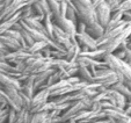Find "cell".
<instances>
[{"mask_svg": "<svg viewBox=\"0 0 131 123\" xmlns=\"http://www.w3.org/2000/svg\"><path fill=\"white\" fill-rule=\"evenodd\" d=\"M103 60L107 63L109 69H111L117 74L118 81L121 83L131 81V67L124 60L116 58L113 54H108Z\"/></svg>", "mask_w": 131, "mask_h": 123, "instance_id": "1", "label": "cell"}, {"mask_svg": "<svg viewBox=\"0 0 131 123\" xmlns=\"http://www.w3.org/2000/svg\"><path fill=\"white\" fill-rule=\"evenodd\" d=\"M77 11V16L79 21H82L86 26L96 23L95 8L93 7L91 0H74L73 1Z\"/></svg>", "mask_w": 131, "mask_h": 123, "instance_id": "2", "label": "cell"}, {"mask_svg": "<svg viewBox=\"0 0 131 123\" xmlns=\"http://www.w3.org/2000/svg\"><path fill=\"white\" fill-rule=\"evenodd\" d=\"M93 101L92 99H82V100L72 102L67 109H65L62 114H60V122H67V121L72 120L74 116L77 115L79 111L81 110H91V107Z\"/></svg>", "mask_w": 131, "mask_h": 123, "instance_id": "3", "label": "cell"}, {"mask_svg": "<svg viewBox=\"0 0 131 123\" xmlns=\"http://www.w3.org/2000/svg\"><path fill=\"white\" fill-rule=\"evenodd\" d=\"M93 77H94V83L101 84L106 88H110L113 85L118 81L117 74L109 67L95 70V72L93 73Z\"/></svg>", "mask_w": 131, "mask_h": 123, "instance_id": "4", "label": "cell"}, {"mask_svg": "<svg viewBox=\"0 0 131 123\" xmlns=\"http://www.w3.org/2000/svg\"><path fill=\"white\" fill-rule=\"evenodd\" d=\"M49 100H50V93L48 91V88H43L37 91L35 93V95L31 98V106H30L29 114L38 113V110L42 108L43 105L47 104Z\"/></svg>", "mask_w": 131, "mask_h": 123, "instance_id": "5", "label": "cell"}, {"mask_svg": "<svg viewBox=\"0 0 131 123\" xmlns=\"http://www.w3.org/2000/svg\"><path fill=\"white\" fill-rule=\"evenodd\" d=\"M104 101H108L113 106L117 107V108H121V109H124L126 102H128L126 99L122 94H119L118 92L114 91V89H111V88H107L104 91Z\"/></svg>", "mask_w": 131, "mask_h": 123, "instance_id": "6", "label": "cell"}, {"mask_svg": "<svg viewBox=\"0 0 131 123\" xmlns=\"http://www.w3.org/2000/svg\"><path fill=\"white\" fill-rule=\"evenodd\" d=\"M52 21H53L54 25H57L59 28H62V29L69 35L72 42H75V41H77V39H75V36H77V27H75V25H74L73 22L69 21L66 17H63V16L58 17V19H54V20H52Z\"/></svg>", "mask_w": 131, "mask_h": 123, "instance_id": "7", "label": "cell"}, {"mask_svg": "<svg viewBox=\"0 0 131 123\" xmlns=\"http://www.w3.org/2000/svg\"><path fill=\"white\" fill-rule=\"evenodd\" d=\"M75 39H77V43L81 48V51H89V50H95L99 48L96 39L93 38L92 36H89L87 33L77 34Z\"/></svg>", "mask_w": 131, "mask_h": 123, "instance_id": "8", "label": "cell"}, {"mask_svg": "<svg viewBox=\"0 0 131 123\" xmlns=\"http://www.w3.org/2000/svg\"><path fill=\"white\" fill-rule=\"evenodd\" d=\"M52 39H53L54 42L57 43L58 45H60L62 48H64L65 50L72 44V41L70 38V36L62 29L59 28L57 25H54L53 23V33H52Z\"/></svg>", "mask_w": 131, "mask_h": 123, "instance_id": "9", "label": "cell"}, {"mask_svg": "<svg viewBox=\"0 0 131 123\" xmlns=\"http://www.w3.org/2000/svg\"><path fill=\"white\" fill-rule=\"evenodd\" d=\"M95 14H96V21L100 26H102L103 28H106L107 23L109 22L111 16V8L109 7V5L107 3L101 4L100 6H97L95 8Z\"/></svg>", "mask_w": 131, "mask_h": 123, "instance_id": "10", "label": "cell"}, {"mask_svg": "<svg viewBox=\"0 0 131 123\" xmlns=\"http://www.w3.org/2000/svg\"><path fill=\"white\" fill-rule=\"evenodd\" d=\"M7 95L8 108H12L16 111L21 110V98L19 89L15 88H3Z\"/></svg>", "mask_w": 131, "mask_h": 123, "instance_id": "11", "label": "cell"}, {"mask_svg": "<svg viewBox=\"0 0 131 123\" xmlns=\"http://www.w3.org/2000/svg\"><path fill=\"white\" fill-rule=\"evenodd\" d=\"M30 55L31 54H29V52L26 50V48H22V49L16 50V51L8 52V54L5 56V60L7 61L8 64L13 65V66H16L17 64H20L21 61L27 59Z\"/></svg>", "mask_w": 131, "mask_h": 123, "instance_id": "12", "label": "cell"}, {"mask_svg": "<svg viewBox=\"0 0 131 123\" xmlns=\"http://www.w3.org/2000/svg\"><path fill=\"white\" fill-rule=\"evenodd\" d=\"M0 87L1 88H15L20 91L21 83L12 76L0 73Z\"/></svg>", "mask_w": 131, "mask_h": 123, "instance_id": "13", "label": "cell"}, {"mask_svg": "<svg viewBox=\"0 0 131 123\" xmlns=\"http://www.w3.org/2000/svg\"><path fill=\"white\" fill-rule=\"evenodd\" d=\"M53 71H54V69L51 67V69L47 70V71H43V72H41V73H37L36 76H32V78H34V86H35L36 92L40 91V89H43V87H44V85H45V83H47L49 76Z\"/></svg>", "mask_w": 131, "mask_h": 123, "instance_id": "14", "label": "cell"}, {"mask_svg": "<svg viewBox=\"0 0 131 123\" xmlns=\"http://www.w3.org/2000/svg\"><path fill=\"white\" fill-rule=\"evenodd\" d=\"M0 44L3 45L4 48H5L7 51L12 52V51H16V50H20L22 49V47H21V44L17 41H15V39L10 38L9 36H7V35H0Z\"/></svg>", "mask_w": 131, "mask_h": 123, "instance_id": "15", "label": "cell"}, {"mask_svg": "<svg viewBox=\"0 0 131 123\" xmlns=\"http://www.w3.org/2000/svg\"><path fill=\"white\" fill-rule=\"evenodd\" d=\"M20 11H21V9H20ZM20 20H21L20 12H17L16 14H14L13 16H10L9 19L1 21V22H0V35H4L6 32H7V30L12 29L13 26H14L15 23L19 22Z\"/></svg>", "mask_w": 131, "mask_h": 123, "instance_id": "16", "label": "cell"}, {"mask_svg": "<svg viewBox=\"0 0 131 123\" xmlns=\"http://www.w3.org/2000/svg\"><path fill=\"white\" fill-rule=\"evenodd\" d=\"M80 54H81V48L75 41L66 49V58L65 59H67L71 63H75V60L80 56Z\"/></svg>", "mask_w": 131, "mask_h": 123, "instance_id": "17", "label": "cell"}, {"mask_svg": "<svg viewBox=\"0 0 131 123\" xmlns=\"http://www.w3.org/2000/svg\"><path fill=\"white\" fill-rule=\"evenodd\" d=\"M104 114H106V118H110V120H115L116 122H118L119 120L124 118L125 116H128L124 113L123 109L117 108V107H111V108L103 109Z\"/></svg>", "mask_w": 131, "mask_h": 123, "instance_id": "18", "label": "cell"}, {"mask_svg": "<svg viewBox=\"0 0 131 123\" xmlns=\"http://www.w3.org/2000/svg\"><path fill=\"white\" fill-rule=\"evenodd\" d=\"M20 91L22 92L23 94H26V95H27L28 98H30V99L35 95L36 89H35V86H34V78H32V77H29V78L26 79L23 83H21Z\"/></svg>", "mask_w": 131, "mask_h": 123, "instance_id": "19", "label": "cell"}, {"mask_svg": "<svg viewBox=\"0 0 131 123\" xmlns=\"http://www.w3.org/2000/svg\"><path fill=\"white\" fill-rule=\"evenodd\" d=\"M77 76L80 78V80L85 81L87 84H92L94 83V77L93 73L91 72V70L86 66H81V65H78V73Z\"/></svg>", "mask_w": 131, "mask_h": 123, "instance_id": "20", "label": "cell"}, {"mask_svg": "<svg viewBox=\"0 0 131 123\" xmlns=\"http://www.w3.org/2000/svg\"><path fill=\"white\" fill-rule=\"evenodd\" d=\"M81 56H86L89 58L96 59V60H103L104 57L107 56V52L104 51V49H102L101 47H99L95 50H89V51H81Z\"/></svg>", "mask_w": 131, "mask_h": 123, "instance_id": "21", "label": "cell"}, {"mask_svg": "<svg viewBox=\"0 0 131 123\" xmlns=\"http://www.w3.org/2000/svg\"><path fill=\"white\" fill-rule=\"evenodd\" d=\"M110 88L114 89V91H116V92H118L119 94H122V95L126 99V101H130L131 102V91H130V88L124 84V83L117 81L116 84H114Z\"/></svg>", "mask_w": 131, "mask_h": 123, "instance_id": "22", "label": "cell"}, {"mask_svg": "<svg viewBox=\"0 0 131 123\" xmlns=\"http://www.w3.org/2000/svg\"><path fill=\"white\" fill-rule=\"evenodd\" d=\"M86 33L89 35V36H92L93 38L97 39L100 38V37L103 35L104 33V28L102 27V26H100L99 23H94V25H91V26H87L86 28Z\"/></svg>", "mask_w": 131, "mask_h": 123, "instance_id": "23", "label": "cell"}, {"mask_svg": "<svg viewBox=\"0 0 131 123\" xmlns=\"http://www.w3.org/2000/svg\"><path fill=\"white\" fill-rule=\"evenodd\" d=\"M47 1H48V5H49V8H50V13H51L52 20L58 19V17L62 16V15H60V4H59V1H58V0H47Z\"/></svg>", "mask_w": 131, "mask_h": 123, "instance_id": "24", "label": "cell"}, {"mask_svg": "<svg viewBox=\"0 0 131 123\" xmlns=\"http://www.w3.org/2000/svg\"><path fill=\"white\" fill-rule=\"evenodd\" d=\"M65 17H66L69 21L73 22L74 25H77V22L79 21V20H78V16H77V11H75V6H74L73 1L67 4V8H66V13H65Z\"/></svg>", "mask_w": 131, "mask_h": 123, "instance_id": "25", "label": "cell"}, {"mask_svg": "<svg viewBox=\"0 0 131 123\" xmlns=\"http://www.w3.org/2000/svg\"><path fill=\"white\" fill-rule=\"evenodd\" d=\"M43 28H44V34L47 37L52 39V33H53V21H52V16H45L43 20ZM53 41V39H52Z\"/></svg>", "mask_w": 131, "mask_h": 123, "instance_id": "26", "label": "cell"}, {"mask_svg": "<svg viewBox=\"0 0 131 123\" xmlns=\"http://www.w3.org/2000/svg\"><path fill=\"white\" fill-rule=\"evenodd\" d=\"M20 15H21V20L28 19V17H35V16H36L34 8H32V6H30V5L23 6V7L21 8V11H20Z\"/></svg>", "mask_w": 131, "mask_h": 123, "instance_id": "27", "label": "cell"}, {"mask_svg": "<svg viewBox=\"0 0 131 123\" xmlns=\"http://www.w3.org/2000/svg\"><path fill=\"white\" fill-rule=\"evenodd\" d=\"M20 92V98H21V109L29 111L30 110V106H31V99L28 98L26 94H23L21 91Z\"/></svg>", "mask_w": 131, "mask_h": 123, "instance_id": "28", "label": "cell"}, {"mask_svg": "<svg viewBox=\"0 0 131 123\" xmlns=\"http://www.w3.org/2000/svg\"><path fill=\"white\" fill-rule=\"evenodd\" d=\"M29 111L25 110V109H21L20 111H17V116L16 120H15L14 123H27L28 120H29Z\"/></svg>", "mask_w": 131, "mask_h": 123, "instance_id": "29", "label": "cell"}, {"mask_svg": "<svg viewBox=\"0 0 131 123\" xmlns=\"http://www.w3.org/2000/svg\"><path fill=\"white\" fill-rule=\"evenodd\" d=\"M8 108V102H7V95H6L5 91L0 87V110L1 109Z\"/></svg>", "mask_w": 131, "mask_h": 123, "instance_id": "30", "label": "cell"}, {"mask_svg": "<svg viewBox=\"0 0 131 123\" xmlns=\"http://www.w3.org/2000/svg\"><path fill=\"white\" fill-rule=\"evenodd\" d=\"M116 11H119L122 13H126L131 11V0H126V1H122L118 5Z\"/></svg>", "mask_w": 131, "mask_h": 123, "instance_id": "31", "label": "cell"}, {"mask_svg": "<svg viewBox=\"0 0 131 123\" xmlns=\"http://www.w3.org/2000/svg\"><path fill=\"white\" fill-rule=\"evenodd\" d=\"M17 116V111L14 110V109L9 108L8 109V115H7V120H6V123H14L15 120H16Z\"/></svg>", "mask_w": 131, "mask_h": 123, "instance_id": "32", "label": "cell"}, {"mask_svg": "<svg viewBox=\"0 0 131 123\" xmlns=\"http://www.w3.org/2000/svg\"><path fill=\"white\" fill-rule=\"evenodd\" d=\"M106 3L109 5V7L111 8V13L115 12L118 7V5L121 4V0H106Z\"/></svg>", "mask_w": 131, "mask_h": 123, "instance_id": "33", "label": "cell"}, {"mask_svg": "<svg viewBox=\"0 0 131 123\" xmlns=\"http://www.w3.org/2000/svg\"><path fill=\"white\" fill-rule=\"evenodd\" d=\"M75 27H77V34H82V33H86L87 26L85 25L82 21H78L77 25H75Z\"/></svg>", "mask_w": 131, "mask_h": 123, "instance_id": "34", "label": "cell"}, {"mask_svg": "<svg viewBox=\"0 0 131 123\" xmlns=\"http://www.w3.org/2000/svg\"><path fill=\"white\" fill-rule=\"evenodd\" d=\"M81 123H111V121L109 118H103V120H96V121H86V122Z\"/></svg>", "mask_w": 131, "mask_h": 123, "instance_id": "35", "label": "cell"}, {"mask_svg": "<svg viewBox=\"0 0 131 123\" xmlns=\"http://www.w3.org/2000/svg\"><path fill=\"white\" fill-rule=\"evenodd\" d=\"M124 113L126 114L128 116H131V102L130 101H128L126 102V105H125V107H124Z\"/></svg>", "mask_w": 131, "mask_h": 123, "instance_id": "36", "label": "cell"}, {"mask_svg": "<svg viewBox=\"0 0 131 123\" xmlns=\"http://www.w3.org/2000/svg\"><path fill=\"white\" fill-rule=\"evenodd\" d=\"M91 3H92V5H93V7L96 8L97 6H100L101 4L106 3V0H91Z\"/></svg>", "mask_w": 131, "mask_h": 123, "instance_id": "37", "label": "cell"}, {"mask_svg": "<svg viewBox=\"0 0 131 123\" xmlns=\"http://www.w3.org/2000/svg\"><path fill=\"white\" fill-rule=\"evenodd\" d=\"M123 20H125V21H128V22H131V11L130 12L123 13Z\"/></svg>", "mask_w": 131, "mask_h": 123, "instance_id": "38", "label": "cell"}, {"mask_svg": "<svg viewBox=\"0 0 131 123\" xmlns=\"http://www.w3.org/2000/svg\"><path fill=\"white\" fill-rule=\"evenodd\" d=\"M38 0H25V4L26 5H30V6H32L34 4H36Z\"/></svg>", "mask_w": 131, "mask_h": 123, "instance_id": "39", "label": "cell"}, {"mask_svg": "<svg viewBox=\"0 0 131 123\" xmlns=\"http://www.w3.org/2000/svg\"><path fill=\"white\" fill-rule=\"evenodd\" d=\"M126 49L131 50V41H129V39H128V43H126Z\"/></svg>", "mask_w": 131, "mask_h": 123, "instance_id": "40", "label": "cell"}, {"mask_svg": "<svg viewBox=\"0 0 131 123\" xmlns=\"http://www.w3.org/2000/svg\"><path fill=\"white\" fill-rule=\"evenodd\" d=\"M58 1H63V3L69 4V3H72V1H74V0H58Z\"/></svg>", "mask_w": 131, "mask_h": 123, "instance_id": "41", "label": "cell"}, {"mask_svg": "<svg viewBox=\"0 0 131 123\" xmlns=\"http://www.w3.org/2000/svg\"><path fill=\"white\" fill-rule=\"evenodd\" d=\"M67 123H75V122L73 120H70V121H67Z\"/></svg>", "mask_w": 131, "mask_h": 123, "instance_id": "42", "label": "cell"}, {"mask_svg": "<svg viewBox=\"0 0 131 123\" xmlns=\"http://www.w3.org/2000/svg\"><path fill=\"white\" fill-rule=\"evenodd\" d=\"M129 41H131V35H130V37H129Z\"/></svg>", "mask_w": 131, "mask_h": 123, "instance_id": "43", "label": "cell"}, {"mask_svg": "<svg viewBox=\"0 0 131 123\" xmlns=\"http://www.w3.org/2000/svg\"><path fill=\"white\" fill-rule=\"evenodd\" d=\"M1 3H4V0H0V4H1Z\"/></svg>", "mask_w": 131, "mask_h": 123, "instance_id": "44", "label": "cell"}, {"mask_svg": "<svg viewBox=\"0 0 131 123\" xmlns=\"http://www.w3.org/2000/svg\"><path fill=\"white\" fill-rule=\"evenodd\" d=\"M122 1H126V0H121V3H122Z\"/></svg>", "mask_w": 131, "mask_h": 123, "instance_id": "45", "label": "cell"}, {"mask_svg": "<svg viewBox=\"0 0 131 123\" xmlns=\"http://www.w3.org/2000/svg\"><path fill=\"white\" fill-rule=\"evenodd\" d=\"M62 123H67V122H62Z\"/></svg>", "mask_w": 131, "mask_h": 123, "instance_id": "46", "label": "cell"}]
</instances>
